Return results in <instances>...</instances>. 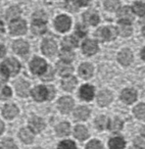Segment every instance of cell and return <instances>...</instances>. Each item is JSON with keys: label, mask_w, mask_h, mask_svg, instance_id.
I'll list each match as a JSON object with an SVG mask.
<instances>
[{"label": "cell", "mask_w": 145, "mask_h": 149, "mask_svg": "<svg viewBox=\"0 0 145 149\" xmlns=\"http://www.w3.org/2000/svg\"><path fill=\"white\" fill-rule=\"evenodd\" d=\"M49 89L50 91H48V88L44 87V86H38L33 89L32 95L36 101H43L47 98H51L55 94L53 88H49Z\"/></svg>", "instance_id": "cell-1"}, {"label": "cell", "mask_w": 145, "mask_h": 149, "mask_svg": "<svg viewBox=\"0 0 145 149\" xmlns=\"http://www.w3.org/2000/svg\"><path fill=\"white\" fill-rule=\"evenodd\" d=\"M118 35L116 28L112 27V26H106V27H102L97 30L96 32V36L99 40L101 41H112L114 40Z\"/></svg>", "instance_id": "cell-2"}, {"label": "cell", "mask_w": 145, "mask_h": 149, "mask_svg": "<svg viewBox=\"0 0 145 149\" xmlns=\"http://www.w3.org/2000/svg\"><path fill=\"white\" fill-rule=\"evenodd\" d=\"M20 65L19 61L15 58H8L6 59L2 64H1V70H2L3 74H5L6 76H15L19 72L20 70Z\"/></svg>", "instance_id": "cell-3"}, {"label": "cell", "mask_w": 145, "mask_h": 149, "mask_svg": "<svg viewBox=\"0 0 145 149\" xmlns=\"http://www.w3.org/2000/svg\"><path fill=\"white\" fill-rule=\"evenodd\" d=\"M30 68H31V70L34 74H41L45 72L46 68H47V64H46L45 60H43L42 58L36 57L32 60L31 64H30Z\"/></svg>", "instance_id": "cell-4"}, {"label": "cell", "mask_w": 145, "mask_h": 149, "mask_svg": "<svg viewBox=\"0 0 145 149\" xmlns=\"http://www.w3.org/2000/svg\"><path fill=\"white\" fill-rule=\"evenodd\" d=\"M9 29H10L13 35H23L27 31V26H26V23L23 19H15L10 24Z\"/></svg>", "instance_id": "cell-5"}, {"label": "cell", "mask_w": 145, "mask_h": 149, "mask_svg": "<svg viewBox=\"0 0 145 149\" xmlns=\"http://www.w3.org/2000/svg\"><path fill=\"white\" fill-rule=\"evenodd\" d=\"M70 19L66 15H59L55 19V28L59 32H66L70 28Z\"/></svg>", "instance_id": "cell-6"}, {"label": "cell", "mask_w": 145, "mask_h": 149, "mask_svg": "<svg viewBox=\"0 0 145 149\" xmlns=\"http://www.w3.org/2000/svg\"><path fill=\"white\" fill-rule=\"evenodd\" d=\"M56 50H57V46H56V43L52 40L46 39L43 41L42 43V51L45 55L47 56H52L55 54Z\"/></svg>", "instance_id": "cell-7"}, {"label": "cell", "mask_w": 145, "mask_h": 149, "mask_svg": "<svg viewBox=\"0 0 145 149\" xmlns=\"http://www.w3.org/2000/svg\"><path fill=\"white\" fill-rule=\"evenodd\" d=\"M118 60L122 65H129L133 61V54L130 49H123L118 54Z\"/></svg>", "instance_id": "cell-8"}, {"label": "cell", "mask_w": 145, "mask_h": 149, "mask_svg": "<svg viewBox=\"0 0 145 149\" xmlns=\"http://www.w3.org/2000/svg\"><path fill=\"white\" fill-rule=\"evenodd\" d=\"M121 99L123 100V102H125V103H127V104L133 103V102L137 99L136 91L133 89H130V88L123 90L122 93H121Z\"/></svg>", "instance_id": "cell-9"}, {"label": "cell", "mask_w": 145, "mask_h": 149, "mask_svg": "<svg viewBox=\"0 0 145 149\" xmlns=\"http://www.w3.org/2000/svg\"><path fill=\"white\" fill-rule=\"evenodd\" d=\"M58 106L59 109L63 113H68L74 107V100L70 97H62L58 101Z\"/></svg>", "instance_id": "cell-10"}, {"label": "cell", "mask_w": 145, "mask_h": 149, "mask_svg": "<svg viewBox=\"0 0 145 149\" xmlns=\"http://www.w3.org/2000/svg\"><path fill=\"white\" fill-rule=\"evenodd\" d=\"M83 52L87 55H93L98 51V45L93 40H86L82 46Z\"/></svg>", "instance_id": "cell-11"}, {"label": "cell", "mask_w": 145, "mask_h": 149, "mask_svg": "<svg viewBox=\"0 0 145 149\" xmlns=\"http://www.w3.org/2000/svg\"><path fill=\"white\" fill-rule=\"evenodd\" d=\"M97 101L100 106H106L112 101V94L107 90H102L97 96Z\"/></svg>", "instance_id": "cell-12"}, {"label": "cell", "mask_w": 145, "mask_h": 149, "mask_svg": "<svg viewBox=\"0 0 145 149\" xmlns=\"http://www.w3.org/2000/svg\"><path fill=\"white\" fill-rule=\"evenodd\" d=\"M29 126L33 132L39 133L45 128V123H44V120L42 118L35 116V118H32L29 120Z\"/></svg>", "instance_id": "cell-13"}, {"label": "cell", "mask_w": 145, "mask_h": 149, "mask_svg": "<svg viewBox=\"0 0 145 149\" xmlns=\"http://www.w3.org/2000/svg\"><path fill=\"white\" fill-rule=\"evenodd\" d=\"M118 34H120L123 37H129L131 36L133 32L132 26H131L130 22H120L118 27Z\"/></svg>", "instance_id": "cell-14"}, {"label": "cell", "mask_w": 145, "mask_h": 149, "mask_svg": "<svg viewBox=\"0 0 145 149\" xmlns=\"http://www.w3.org/2000/svg\"><path fill=\"white\" fill-rule=\"evenodd\" d=\"M46 31V22L42 19H35L32 24V32L35 35H42Z\"/></svg>", "instance_id": "cell-15"}, {"label": "cell", "mask_w": 145, "mask_h": 149, "mask_svg": "<svg viewBox=\"0 0 145 149\" xmlns=\"http://www.w3.org/2000/svg\"><path fill=\"white\" fill-rule=\"evenodd\" d=\"M94 96V88L90 85H84L80 89V97L84 100H91Z\"/></svg>", "instance_id": "cell-16"}, {"label": "cell", "mask_w": 145, "mask_h": 149, "mask_svg": "<svg viewBox=\"0 0 145 149\" xmlns=\"http://www.w3.org/2000/svg\"><path fill=\"white\" fill-rule=\"evenodd\" d=\"M84 21L85 23L89 24L91 26H96L99 23V17H98L97 13H95L94 10H88L83 15Z\"/></svg>", "instance_id": "cell-17"}, {"label": "cell", "mask_w": 145, "mask_h": 149, "mask_svg": "<svg viewBox=\"0 0 145 149\" xmlns=\"http://www.w3.org/2000/svg\"><path fill=\"white\" fill-rule=\"evenodd\" d=\"M13 48L15 53L17 54H26L29 52V44L23 40H17L13 43Z\"/></svg>", "instance_id": "cell-18"}, {"label": "cell", "mask_w": 145, "mask_h": 149, "mask_svg": "<svg viewBox=\"0 0 145 149\" xmlns=\"http://www.w3.org/2000/svg\"><path fill=\"white\" fill-rule=\"evenodd\" d=\"M29 84L25 81H22V80L17 81L15 84V90H17V95L22 96V97H26L29 95Z\"/></svg>", "instance_id": "cell-19"}, {"label": "cell", "mask_w": 145, "mask_h": 149, "mask_svg": "<svg viewBox=\"0 0 145 149\" xmlns=\"http://www.w3.org/2000/svg\"><path fill=\"white\" fill-rule=\"evenodd\" d=\"M79 74L84 79H89L93 74V66L90 63H82L79 68Z\"/></svg>", "instance_id": "cell-20"}, {"label": "cell", "mask_w": 145, "mask_h": 149, "mask_svg": "<svg viewBox=\"0 0 145 149\" xmlns=\"http://www.w3.org/2000/svg\"><path fill=\"white\" fill-rule=\"evenodd\" d=\"M118 17L120 22H130L132 19V10L129 6H124L119 10Z\"/></svg>", "instance_id": "cell-21"}, {"label": "cell", "mask_w": 145, "mask_h": 149, "mask_svg": "<svg viewBox=\"0 0 145 149\" xmlns=\"http://www.w3.org/2000/svg\"><path fill=\"white\" fill-rule=\"evenodd\" d=\"M76 85H77V80H76V78L72 77V76L64 78L61 81V87L66 91H72L76 87Z\"/></svg>", "instance_id": "cell-22"}, {"label": "cell", "mask_w": 145, "mask_h": 149, "mask_svg": "<svg viewBox=\"0 0 145 149\" xmlns=\"http://www.w3.org/2000/svg\"><path fill=\"white\" fill-rule=\"evenodd\" d=\"M89 114H90V110L89 108L85 107V106H80L78 107L77 109L75 110V118L77 120H85L89 118Z\"/></svg>", "instance_id": "cell-23"}, {"label": "cell", "mask_w": 145, "mask_h": 149, "mask_svg": "<svg viewBox=\"0 0 145 149\" xmlns=\"http://www.w3.org/2000/svg\"><path fill=\"white\" fill-rule=\"evenodd\" d=\"M125 145H126V143L122 137H114L108 142L109 149H124Z\"/></svg>", "instance_id": "cell-24"}, {"label": "cell", "mask_w": 145, "mask_h": 149, "mask_svg": "<svg viewBox=\"0 0 145 149\" xmlns=\"http://www.w3.org/2000/svg\"><path fill=\"white\" fill-rule=\"evenodd\" d=\"M56 66H57V72L60 76H68V74H72V70H74L72 65H70V64L64 61L58 62V63L56 64Z\"/></svg>", "instance_id": "cell-25"}, {"label": "cell", "mask_w": 145, "mask_h": 149, "mask_svg": "<svg viewBox=\"0 0 145 149\" xmlns=\"http://www.w3.org/2000/svg\"><path fill=\"white\" fill-rule=\"evenodd\" d=\"M3 116L6 118H13L19 112V109L15 105L13 104H7V105L4 106L3 108Z\"/></svg>", "instance_id": "cell-26"}, {"label": "cell", "mask_w": 145, "mask_h": 149, "mask_svg": "<svg viewBox=\"0 0 145 149\" xmlns=\"http://www.w3.org/2000/svg\"><path fill=\"white\" fill-rule=\"evenodd\" d=\"M19 136H20V138H21V140L23 141L24 143H26V144H30V143L33 142L34 135L29 129H22V130L20 131Z\"/></svg>", "instance_id": "cell-27"}, {"label": "cell", "mask_w": 145, "mask_h": 149, "mask_svg": "<svg viewBox=\"0 0 145 149\" xmlns=\"http://www.w3.org/2000/svg\"><path fill=\"white\" fill-rule=\"evenodd\" d=\"M75 137L80 141H83L85 140L86 138H88L89 136V133H88V130L85 128L84 126H77L75 128Z\"/></svg>", "instance_id": "cell-28"}, {"label": "cell", "mask_w": 145, "mask_h": 149, "mask_svg": "<svg viewBox=\"0 0 145 149\" xmlns=\"http://www.w3.org/2000/svg\"><path fill=\"white\" fill-rule=\"evenodd\" d=\"M70 124H68V123H61V124L57 125L55 128L56 134L58 136H66V135L70 134Z\"/></svg>", "instance_id": "cell-29"}, {"label": "cell", "mask_w": 145, "mask_h": 149, "mask_svg": "<svg viewBox=\"0 0 145 149\" xmlns=\"http://www.w3.org/2000/svg\"><path fill=\"white\" fill-rule=\"evenodd\" d=\"M135 116L139 120H145V104L140 103L136 105L133 109Z\"/></svg>", "instance_id": "cell-30"}, {"label": "cell", "mask_w": 145, "mask_h": 149, "mask_svg": "<svg viewBox=\"0 0 145 149\" xmlns=\"http://www.w3.org/2000/svg\"><path fill=\"white\" fill-rule=\"evenodd\" d=\"M120 1L119 0H104V7L107 11H116L119 9Z\"/></svg>", "instance_id": "cell-31"}, {"label": "cell", "mask_w": 145, "mask_h": 149, "mask_svg": "<svg viewBox=\"0 0 145 149\" xmlns=\"http://www.w3.org/2000/svg\"><path fill=\"white\" fill-rule=\"evenodd\" d=\"M60 58H61L64 62H70L75 58V54H74V52H72V50L63 48V49L61 50V52H60Z\"/></svg>", "instance_id": "cell-32"}, {"label": "cell", "mask_w": 145, "mask_h": 149, "mask_svg": "<svg viewBox=\"0 0 145 149\" xmlns=\"http://www.w3.org/2000/svg\"><path fill=\"white\" fill-rule=\"evenodd\" d=\"M108 124L107 118L104 116H99L96 118L95 120V127L98 129V130H104L106 128Z\"/></svg>", "instance_id": "cell-33"}, {"label": "cell", "mask_w": 145, "mask_h": 149, "mask_svg": "<svg viewBox=\"0 0 145 149\" xmlns=\"http://www.w3.org/2000/svg\"><path fill=\"white\" fill-rule=\"evenodd\" d=\"M133 13H135L137 15H145V3L137 1L133 4Z\"/></svg>", "instance_id": "cell-34"}, {"label": "cell", "mask_w": 145, "mask_h": 149, "mask_svg": "<svg viewBox=\"0 0 145 149\" xmlns=\"http://www.w3.org/2000/svg\"><path fill=\"white\" fill-rule=\"evenodd\" d=\"M123 129V122L120 118H114L109 123V130L112 133H116Z\"/></svg>", "instance_id": "cell-35"}, {"label": "cell", "mask_w": 145, "mask_h": 149, "mask_svg": "<svg viewBox=\"0 0 145 149\" xmlns=\"http://www.w3.org/2000/svg\"><path fill=\"white\" fill-rule=\"evenodd\" d=\"M77 44V40L74 37H66L63 39V41H62V46H63V48H66V49L76 47Z\"/></svg>", "instance_id": "cell-36"}, {"label": "cell", "mask_w": 145, "mask_h": 149, "mask_svg": "<svg viewBox=\"0 0 145 149\" xmlns=\"http://www.w3.org/2000/svg\"><path fill=\"white\" fill-rule=\"evenodd\" d=\"M54 77V70L52 68H50V66H47L45 70V72H43V74H42V80H44V81H50V80H52Z\"/></svg>", "instance_id": "cell-37"}, {"label": "cell", "mask_w": 145, "mask_h": 149, "mask_svg": "<svg viewBox=\"0 0 145 149\" xmlns=\"http://www.w3.org/2000/svg\"><path fill=\"white\" fill-rule=\"evenodd\" d=\"M21 13V10L19 9V7L17 6H13V7H10L8 9L6 13V17L7 19H15V17H17Z\"/></svg>", "instance_id": "cell-38"}, {"label": "cell", "mask_w": 145, "mask_h": 149, "mask_svg": "<svg viewBox=\"0 0 145 149\" xmlns=\"http://www.w3.org/2000/svg\"><path fill=\"white\" fill-rule=\"evenodd\" d=\"M134 146L137 149H145V137L138 136L134 139Z\"/></svg>", "instance_id": "cell-39"}, {"label": "cell", "mask_w": 145, "mask_h": 149, "mask_svg": "<svg viewBox=\"0 0 145 149\" xmlns=\"http://www.w3.org/2000/svg\"><path fill=\"white\" fill-rule=\"evenodd\" d=\"M57 149H77V148H76L75 143L72 142V141L66 140V141H62V142L58 145Z\"/></svg>", "instance_id": "cell-40"}, {"label": "cell", "mask_w": 145, "mask_h": 149, "mask_svg": "<svg viewBox=\"0 0 145 149\" xmlns=\"http://www.w3.org/2000/svg\"><path fill=\"white\" fill-rule=\"evenodd\" d=\"M0 149H17V147L13 141L7 139V140H4L3 142H1Z\"/></svg>", "instance_id": "cell-41"}, {"label": "cell", "mask_w": 145, "mask_h": 149, "mask_svg": "<svg viewBox=\"0 0 145 149\" xmlns=\"http://www.w3.org/2000/svg\"><path fill=\"white\" fill-rule=\"evenodd\" d=\"M86 149H103V146L98 140H92L86 145Z\"/></svg>", "instance_id": "cell-42"}, {"label": "cell", "mask_w": 145, "mask_h": 149, "mask_svg": "<svg viewBox=\"0 0 145 149\" xmlns=\"http://www.w3.org/2000/svg\"><path fill=\"white\" fill-rule=\"evenodd\" d=\"M87 33V30L83 27L82 25H78L77 26V35H79L80 37H83V36L86 35Z\"/></svg>", "instance_id": "cell-43"}, {"label": "cell", "mask_w": 145, "mask_h": 149, "mask_svg": "<svg viewBox=\"0 0 145 149\" xmlns=\"http://www.w3.org/2000/svg\"><path fill=\"white\" fill-rule=\"evenodd\" d=\"M1 97H4V98H6V97H9V96L11 95V91H10V89H9L8 87H4V88H2V90H1Z\"/></svg>", "instance_id": "cell-44"}, {"label": "cell", "mask_w": 145, "mask_h": 149, "mask_svg": "<svg viewBox=\"0 0 145 149\" xmlns=\"http://www.w3.org/2000/svg\"><path fill=\"white\" fill-rule=\"evenodd\" d=\"M34 19H42V21L46 22V15H44L42 11H38L37 13L34 15Z\"/></svg>", "instance_id": "cell-45"}, {"label": "cell", "mask_w": 145, "mask_h": 149, "mask_svg": "<svg viewBox=\"0 0 145 149\" xmlns=\"http://www.w3.org/2000/svg\"><path fill=\"white\" fill-rule=\"evenodd\" d=\"M74 2L80 6H85L89 3V0H74Z\"/></svg>", "instance_id": "cell-46"}, {"label": "cell", "mask_w": 145, "mask_h": 149, "mask_svg": "<svg viewBox=\"0 0 145 149\" xmlns=\"http://www.w3.org/2000/svg\"><path fill=\"white\" fill-rule=\"evenodd\" d=\"M4 54H5V48H4V46L0 44V57L4 56Z\"/></svg>", "instance_id": "cell-47"}, {"label": "cell", "mask_w": 145, "mask_h": 149, "mask_svg": "<svg viewBox=\"0 0 145 149\" xmlns=\"http://www.w3.org/2000/svg\"><path fill=\"white\" fill-rule=\"evenodd\" d=\"M141 58H142V59L145 61V47L141 50Z\"/></svg>", "instance_id": "cell-48"}, {"label": "cell", "mask_w": 145, "mask_h": 149, "mask_svg": "<svg viewBox=\"0 0 145 149\" xmlns=\"http://www.w3.org/2000/svg\"><path fill=\"white\" fill-rule=\"evenodd\" d=\"M3 130H4V125H3V123L0 120V134L3 132Z\"/></svg>", "instance_id": "cell-49"}, {"label": "cell", "mask_w": 145, "mask_h": 149, "mask_svg": "<svg viewBox=\"0 0 145 149\" xmlns=\"http://www.w3.org/2000/svg\"><path fill=\"white\" fill-rule=\"evenodd\" d=\"M3 31H4V29H3V25H2V23H0V35L3 33Z\"/></svg>", "instance_id": "cell-50"}, {"label": "cell", "mask_w": 145, "mask_h": 149, "mask_svg": "<svg viewBox=\"0 0 145 149\" xmlns=\"http://www.w3.org/2000/svg\"><path fill=\"white\" fill-rule=\"evenodd\" d=\"M142 34H143V36L145 37V26L143 27V29H142Z\"/></svg>", "instance_id": "cell-51"}, {"label": "cell", "mask_w": 145, "mask_h": 149, "mask_svg": "<svg viewBox=\"0 0 145 149\" xmlns=\"http://www.w3.org/2000/svg\"><path fill=\"white\" fill-rule=\"evenodd\" d=\"M36 149H42V148H36Z\"/></svg>", "instance_id": "cell-52"}]
</instances>
